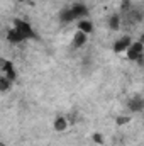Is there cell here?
<instances>
[{"mask_svg":"<svg viewBox=\"0 0 144 146\" xmlns=\"http://www.w3.org/2000/svg\"><path fill=\"white\" fill-rule=\"evenodd\" d=\"M90 14L88 7L85 3H73L70 7L63 9L59 12V22L61 24H70V22H76L80 19H87Z\"/></svg>","mask_w":144,"mask_h":146,"instance_id":"cell-1","label":"cell"},{"mask_svg":"<svg viewBox=\"0 0 144 146\" xmlns=\"http://www.w3.org/2000/svg\"><path fill=\"white\" fill-rule=\"evenodd\" d=\"M12 27H14V29L19 33V36L24 39V42H26V41L37 39L36 29H34V27H32V24H31L29 21H26V19H20V17L14 19V22H12Z\"/></svg>","mask_w":144,"mask_h":146,"instance_id":"cell-2","label":"cell"},{"mask_svg":"<svg viewBox=\"0 0 144 146\" xmlns=\"http://www.w3.org/2000/svg\"><path fill=\"white\" fill-rule=\"evenodd\" d=\"M127 60L136 61V63H143V56H144V46L141 41H132L129 44V48L126 49Z\"/></svg>","mask_w":144,"mask_h":146,"instance_id":"cell-3","label":"cell"},{"mask_svg":"<svg viewBox=\"0 0 144 146\" xmlns=\"http://www.w3.org/2000/svg\"><path fill=\"white\" fill-rule=\"evenodd\" d=\"M0 72H2V76L9 78L12 83L17 80V70H15L14 63H12V61H9V60L0 58Z\"/></svg>","mask_w":144,"mask_h":146,"instance_id":"cell-4","label":"cell"},{"mask_svg":"<svg viewBox=\"0 0 144 146\" xmlns=\"http://www.w3.org/2000/svg\"><path fill=\"white\" fill-rule=\"evenodd\" d=\"M131 42H132V37L129 36V34H124V36L117 37V39L114 41L112 49H114V53H126V49L129 48Z\"/></svg>","mask_w":144,"mask_h":146,"instance_id":"cell-5","label":"cell"},{"mask_svg":"<svg viewBox=\"0 0 144 146\" xmlns=\"http://www.w3.org/2000/svg\"><path fill=\"white\" fill-rule=\"evenodd\" d=\"M127 107L131 112H134V114H139V112H143L144 109V99L143 95H134V97H131L129 99V102H127Z\"/></svg>","mask_w":144,"mask_h":146,"instance_id":"cell-6","label":"cell"},{"mask_svg":"<svg viewBox=\"0 0 144 146\" xmlns=\"http://www.w3.org/2000/svg\"><path fill=\"white\" fill-rule=\"evenodd\" d=\"M76 29H78L80 33L90 36V34L95 31V26H93V22L87 17V19H80V21H76Z\"/></svg>","mask_w":144,"mask_h":146,"instance_id":"cell-7","label":"cell"},{"mask_svg":"<svg viewBox=\"0 0 144 146\" xmlns=\"http://www.w3.org/2000/svg\"><path fill=\"white\" fill-rule=\"evenodd\" d=\"M120 26H122V17H120V14L114 12V14L108 17V29L114 31V33H117V31L120 29Z\"/></svg>","mask_w":144,"mask_h":146,"instance_id":"cell-8","label":"cell"},{"mask_svg":"<svg viewBox=\"0 0 144 146\" xmlns=\"http://www.w3.org/2000/svg\"><path fill=\"white\" fill-rule=\"evenodd\" d=\"M53 127H54L56 133H63V131H66V127H68V119H66L65 115H56L54 121H53Z\"/></svg>","mask_w":144,"mask_h":146,"instance_id":"cell-9","label":"cell"},{"mask_svg":"<svg viewBox=\"0 0 144 146\" xmlns=\"http://www.w3.org/2000/svg\"><path fill=\"white\" fill-rule=\"evenodd\" d=\"M87 41H88V36H87V34H83V33L76 31V33H75V36H73L71 46L75 48V49H78V48H83V46L87 44Z\"/></svg>","mask_w":144,"mask_h":146,"instance_id":"cell-10","label":"cell"},{"mask_svg":"<svg viewBox=\"0 0 144 146\" xmlns=\"http://www.w3.org/2000/svg\"><path fill=\"white\" fill-rule=\"evenodd\" d=\"M5 37H7V41H9L10 44H22V42H24V39L19 36V33H17L14 27H9V31H7Z\"/></svg>","mask_w":144,"mask_h":146,"instance_id":"cell-11","label":"cell"},{"mask_svg":"<svg viewBox=\"0 0 144 146\" xmlns=\"http://www.w3.org/2000/svg\"><path fill=\"white\" fill-rule=\"evenodd\" d=\"M12 82L9 80V78H5V76H0V92H7V90H10L12 88Z\"/></svg>","mask_w":144,"mask_h":146,"instance_id":"cell-12","label":"cell"},{"mask_svg":"<svg viewBox=\"0 0 144 146\" xmlns=\"http://www.w3.org/2000/svg\"><path fill=\"white\" fill-rule=\"evenodd\" d=\"M93 141H95V143H98V145H102V143H104V136H102V134H98V133H95V134H93Z\"/></svg>","mask_w":144,"mask_h":146,"instance_id":"cell-13","label":"cell"},{"mask_svg":"<svg viewBox=\"0 0 144 146\" xmlns=\"http://www.w3.org/2000/svg\"><path fill=\"white\" fill-rule=\"evenodd\" d=\"M0 146H7V145H5V143H3V141H0Z\"/></svg>","mask_w":144,"mask_h":146,"instance_id":"cell-14","label":"cell"},{"mask_svg":"<svg viewBox=\"0 0 144 146\" xmlns=\"http://www.w3.org/2000/svg\"><path fill=\"white\" fill-rule=\"evenodd\" d=\"M15 2H24V0H15Z\"/></svg>","mask_w":144,"mask_h":146,"instance_id":"cell-15","label":"cell"}]
</instances>
